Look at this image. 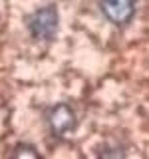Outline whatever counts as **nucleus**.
<instances>
[{
  "mask_svg": "<svg viewBox=\"0 0 149 159\" xmlns=\"http://www.w3.org/2000/svg\"><path fill=\"white\" fill-rule=\"evenodd\" d=\"M46 123H48L50 131H52L54 135L62 137V135H66V133L74 131L78 119H76V113H74V109L70 106L58 103V106H54L46 113Z\"/></svg>",
  "mask_w": 149,
  "mask_h": 159,
  "instance_id": "obj_1",
  "label": "nucleus"
},
{
  "mask_svg": "<svg viewBox=\"0 0 149 159\" xmlns=\"http://www.w3.org/2000/svg\"><path fill=\"white\" fill-rule=\"evenodd\" d=\"M103 16L115 26H123L135 14V0H99Z\"/></svg>",
  "mask_w": 149,
  "mask_h": 159,
  "instance_id": "obj_3",
  "label": "nucleus"
},
{
  "mask_svg": "<svg viewBox=\"0 0 149 159\" xmlns=\"http://www.w3.org/2000/svg\"><path fill=\"white\" fill-rule=\"evenodd\" d=\"M30 26V32H32L34 38L38 40H48L54 36L56 32V26H58V14L52 6H46V8H40L28 22Z\"/></svg>",
  "mask_w": 149,
  "mask_h": 159,
  "instance_id": "obj_2",
  "label": "nucleus"
}]
</instances>
